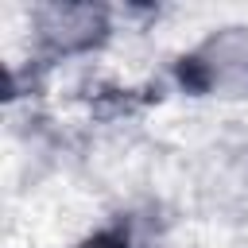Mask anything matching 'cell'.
<instances>
[{"mask_svg": "<svg viewBox=\"0 0 248 248\" xmlns=\"http://www.w3.org/2000/svg\"><path fill=\"white\" fill-rule=\"evenodd\" d=\"M35 43L50 54H78L89 50L97 39H105L108 23L101 8L89 4H43L31 12Z\"/></svg>", "mask_w": 248, "mask_h": 248, "instance_id": "2", "label": "cell"}, {"mask_svg": "<svg viewBox=\"0 0 248 248\" xmlns=\"http://www.w3.org/2000/svg\"><path fill=\"white\" fill-rule=\"evenodd\" d=\"M186 81L217 97H248V27H221L190 50Z\"/></svg>", "mask_w": 248, "mask_h": 248, "instance_id": "1", "label": "cell"}]
</instances>
